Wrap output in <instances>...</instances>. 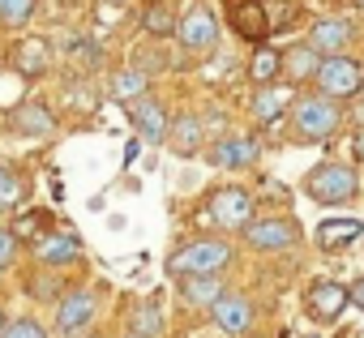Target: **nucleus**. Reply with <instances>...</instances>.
<instances>
[{
  "instance_id": "f257e3e1",
  "label": "nucleus",
  "mask_w": 364,
  "mask_h": 338,
  "mask_svg": "<svg viewBox=\"0 0 364 338\" xmlns=\"http://www.w3.org/2000/svg\"><path fill=\"white\" fill-rule=\"evenodd\" d=\"M355 189H360V176L347 163H317L304 176V193L321 206H343V202L355 197Z\"/></svg>"
},
{
  "instance_id": "f03ea898",
  "label": "nucleus",
  "mask_w": 364,
  "mask_h": 338,
  "mask_svg": "<svg viewBox=\"0 0 364 338\" xmlns=\"http://www.w3.org/2000/svg\"><path fill=\"white\" fill-rule=\"evenodd\" d=\"M232 266V244L228 240H193L180 253L167 257V274L185 278V274H219Z\"/></svg>"
},
{
  "instance_id": "7ed1b4c3",
  "label": "nucleus",
  "mask_w": 364,
  "mask_h": 338,
  "mask_svg": "<svg viewBox=\"0 0 364 338\" xmlns=\"http://www.w3.org/2000/svg\"><path fill=\"white\" fill-rule=\"evenodd\" d=\"M338 124H343V116H338L334 99H326V94L296 99V107H291V129L300 141H326Z\"/></svg>"
},
{
  "instance_id": "20e7f679",
  "label": "nucleus",
  "mask_w": 364,
  "mask_h": 338,
  "mask_svg": "<svg viewBox=\"0 0 364 338\" xmlns=\"http://www.w3.org/2000/svg\"><path fill=\"white\" fill-rule=\"evenodd\" d=\"M317 86H321V94L326 99H351V94H360L364 90V65L360 60H351L347 52H334V56H321V65H317Z\"/></svg>"
},
{
  "instance_id": "39448f33",
  "label": "nucleus",
  "mask_w": 364,
  "mask_h": 338,
  "mask_svg": "<svg viewBox=\"0 0 364 338\" xmlns=\"http://www.w3.org/2000/svg\"><path fill=\"white\" fill-rule=\"evenodd\" d=\"M95 317H99V295L90 287H73L56 300V329L65 338H82L95 325Z\"/></svg>"
},
{
  "instance_id": "423d86ee",
  "label": "nucleus",
  "mask_w": 364,
  "mask_h": 338,
  "mask_svg": "<svg viewBox=\"0 0 364 338\" xmlns=\"http://www.w3.org/2000/svg\"><path fill=\"white\" fill-rule=\"evenodd\" d=\"M176 39L185 52H210L219 43V22L206 5H193L185 18H176Z\"/></svg>"
},
{
  "instance_id": "0eeeda50",
  "label": "nucleus",
  "mask_w": 364,
  "mask_h": 338,
  "mask_svg": "<svg viewBox=\"0 0 364 338\" xmlns=\"http://www.w3.org/2000/svg\"><path fill=\"white\" fill-rule=\"evenodd\" d=\"M240 231L253 253H287L296 244V223L287 219H249Z\"/></svg>"
},
{
  "instance_id": "6e6552de",
  "label": "nucleus",
  "mask_w": 364,
  "mask_h": 338,
  "mask_svg": "<svg viewBox=\"0 0 364 338\" xmlns=\"http://www.w3.org/2000/svg\"><path fill=\"white\" fill-rule=\"evenodd\" d=\"M228 22H232V31H236L245 43H253V48H262L266 35H270V13H266L262 0H228Z\"/></svg>"
},
{
  "instance_id": "1a4fd4ad",
  "label": "nucleus",
  "mask_w": 364,
  "mask_h": 338,
  "mask_svg": "<svg viewBox=\"0 0 364 338\" xmlns=\"http://www.w3.org/2000/svg\"><path fill=\"white\" fill-rule=\"evenodd\" d=\"M129 116H133V124H137V137L146 141V146H163V137H167V107L154 99V94H137V99H129Z\"/></svg>"
},
{
  "instance_id": "9d476101",
  "label": "nucleus",
  "mask_w": 364,
  "mask_h": 338,
  "mask_svg": "<svg viewBox=\"0 0 364 338\" xmlns=\"http://www.w3.org/2000/svg\"><path fill=\"white\" fill-rule=\"evenodd\" d=\"M210 219L219 223V227H228V231H240L249 219H253V197L245 193V189H219L215 197H210Z\"/></svg>"
},
{
  "instance_id": "9b49d317",
  "label": "nucleus",
  "mask_w": 364,
  "mask_h": 338,
  "mask_svg": "<svg viewBox=\"0 0 364 338\" xmlns=\"http://www.w3.org/2000/svg\"><path fill=\"white\" fill-rule=\"evenodd\" d=\"M210 317H215V325L223 334H249V325H253V300L236 295V291H223L210 304Z\"/></svg>"
},
{
  "instance_id": "f8f14e48",
  "label": "nucleus",
  "mask_w": 364,
  "mask_h": 338,
  "mask_svg": "<svg viewBox=\"0 0 364 338\" xmlns=\"http://www.w3.org/2000/svg\"><path fill=\"white\" fill-rule=\"evenodd\" d=\"M304 308H309V317L313 321H321V325H330L343 308H347V287L343 283H330V278H321V283H313L309 287V295H304Z\"/></svg>"
},
{
  "instance_id": "ddd939ff",
  "label": "nucleus",
  "mask_w": 364,
  "mask_h": 338,
  "mask_svg": "<svg viewBox=\"0 0 364 338\" xmlns=\"http://www.w3.org/2000/svg\"><path fill=\"white\" fill-rule=\"evenodd\" d=\"M14 129H18L22 137H31V141H43V137H52V133H56V116H52V107H48V103L26 99V103H18V107H14Z\"/></svg>"
},
{
  "instance_id": "4468645a",
  "label": "nucleus",
  "mask_w": 364,
  "mask_h": 338,
  "mask_svg": "<svg viewBox=\"0 0 364 338\" xmlns=\"http://www.w3.org/2000/svg\"><path fill=\"white\" fill-rule=\"evenodd\" d=\"M163 141L171 146V154L193 158V154L206 146V124H202L198 116H176V120H167V137H163Z\"/></svg>"
},
{
  "instance_id": "2eb2a0df",
  "label": "nucleus",
  "mask_w": 364,
  "mask_h": 338,
  "mask_svg": "<svg viewBox=\"0 0 364 338\" xmlns=\"http://www.w3.org/2000/svg\"><path fill=\"white\" fill-rule=\"evenodd\" d=\"M351 39H355V31H351V22H343V18H321V22H313V31H309V48H313L317 56L347 52Z\"/></svg>"
},
{
  "instance_id": "dca6fc26",
  "label": "nucleus",
  "mask_w": 364,
  "mask_h": 338,
  "mask_svg": "<svg viewBox=\"0 0 364 338\" xmlns=\"http://www.w3.org/2000/svg\"><path fill=\"white\" fill-rule=\"evenodd\" d=\"M35 257H39V266H69L82 257V240L73 231H48L35 240Z\"/></svg>"
},
{
  "instance_id": "f3484780",
  "label": "nucleus",
  "mask_w": 364,
  "mask_h": 338,
  "mask_svg": "<svg viewBox=\"0 0 364 338\" xmlns=\"http://www.w3.org/2000/svg\"><path fill=\"white\" fill-rule=\"evenodd\" d=\"M364 231V223H355V219H326V223H317V249H326V253H338V249H347L355 236Z\"/></svg>"
},
{
  "instance_id": "a211bd4d",
  "label": "nucleus",
  "mask_w": 364,
  "mask_h": 338,
  "mask_svg": "<svg viewBox=\"0 0 364 338\" xmlns=\"http://www.w3.org/2000/svg\"><path fill=\"white\" fill-rule=\"evenodd\" d=\"M180 295H185L193 308H210L223 295V278L219 274H185L180 278Z\"/></svg>"
},
{
  "instance_id": "6ab92c4d",
  "label": "nucleus",
  "mask_w": 364,
  "mask_h": 338,
  "mask_svg": "<svg viewBox=\"0 0 364 338\" xmlns=\"http://www.w3.org/2000/svg\"><path fill=\"white\" fill-rule=\"evenodd\" d=\"M287 103H296V99H291V90H287V86L266 82V86H257V94H253V116H257L262 124H270V120H279V116L287 111Z\"/></svg>"
},
{
  "instance_id": "aec40b11",
  "label": "nucleus",
  "mask_w": 364,
  "mask_h": 338,
  "mask_svg": "<svg viewBox=\"0 0 364 338\" xmlns=\"http://www.w3.org/2000/svg\"><path fill=\"white\" fill-rule=\"evenodd\" d=\"M210 158L219 167H249V163H257V141L253 137H223V141H215Z\"/></svg>"
},
{
  "instance_id": "412c9836",
  "label": "nucleus",
  "mask_w": 364,
  "mask_h": 338,
  "mask_svg": "<svg viewBox=\"0 0 364 338\" xmlns=\"http://www.w3.org/2000/svg\"><path fill=\"white\" fill-rule=\"evenodd\" d=\"M279 60H283V77H287V82H309V77L317 73V65H321V56H317L309 43H296V48L279 52Z\"/></svg>"
},
{
  "instance_id": "4be33fe9",
  "label": "nucleus",
  "mask_w": 364,
  "mask_h": 338,
  "mask_svg": "<svg viewBox=\"0 0 364 338\" xmlns=\"http://www.w3.org/2000/svg\"><path fill=\"white\" fill-rule=\"evenodd\" d=\"M26 197H31V185L14 172V167L0 163V214H9V210H26Z\"/></svg>"
},
{
  "instance_id": "5701e85b",
  "label": "nucleus",
  "mask_w": 364,
  "mask_h": 338,
  "mask_svg": "<svg viewBox=\"0 0 364 338\" xmlns=\"http://www.w3.org/2000/svg\"><path fill=\"white\" fill-rule=\"evenodd\" d=\"M141 31H146V35H154V39L176 35V18H171V9L163 5V0H154V5H146V9H141Z\"/></svg>"
},
{
  "instance_id": "b1692460",
  "label": "nucleus",
  "mask_w": 364,
  "mask_h": 338,
  "mask_svg": "<svg viewBox=\"0 0 364 338\" xmlns=\"http://www.w3.org/2000/svg\"><path fill=\"white\" fill-rule=\"evenodd\" d=\"M279 73H283V60H279V52L262 43V48L253 52V60H249V77H253L257 86H266V82H274Z\"/></svg>"
},
{
  "instance_id": "393cba45",
  "label": "nucleus",
  "mask_w": 364,
  "mask_h": 338,
  "mask_svg": "<svg viewBox=\"0 0 364 338\" xmlns=\"http://www.w3.org/2000/svg\"><path fill=\"white\" fill-rule=\"evenodd\" d=\"M146 86H150V77H146V69H120V73L112 77V94H116L120 103H129V99H137V94H146Z\"/></svg>"
},
{
  "instance_id": "a878e982",
  "label": "nucleus",
  "mask_w": 364,
  "mask_h": 338,
  "mask_svg": "<svg viewBox=\"0 0 364 338\" xmlns=\"http://www.w3.org/2000/svg\"><path fill=\"white\" fill-rule=\"evenodd\" d=\"M31 18H35V0H0V26L18 31V26H26Z\"/></svg>"
},
{
  "instance_id": "bb28decb",
  "label": "nucleus",
  "mask_w": 364,
  "mask_h": 338,
  "mask_svg": "<svg viewBox=\"0 0 364 338\" xmlns=\"http://www.w3.org/2000/svg\"><path fill=\"white\" fill-rule=\"evenodd\" d=\"M133 334H141V338H159V334H163L159 304H137V312H133Z\"/></svg>"
},
{
  "instance_id": "cd10ccee",
  "label": "nucleus",
  "mask_w": 364,
  "mask_h": 338,
  "mask_svg": "<svg viewBox=\"0 0 364 338\" xmlns=\"http://www.w3.org/2000/svg\"><path fill=\"white\" fill-rule=\"evenodd\" d=\"M0 338H48V329H43L35 317H18V321H5V325H0Z\"/></svg>"
},
{
  "instance_id": "c85d7f7f",
  "label": "nucleus",
  "mask_w": 364,
  "mask_h": 338,
  "mask_svg": "<svg viewBox=\"0 0 364 338\" xmlns=\"http://www.w3.org/2000/svg\"><path fill=\"white\" fill-rule=\"evenodd\" d=\"M14 261H18V231L0 227V270H9Z\"/></svg>"
},
{
  "instance_id": "c756f323",
  "label": "nucleus",
  "mask_w": 364,
  "mask_h": 338,
  "mask_svg": "<svg viewBox=\"0 0 364 338\" xmlns=\"http://www.w3.org/2000/svg\"><path fill=\"white\" fill-rule=\"evenodd\" d=\"M347 304H355V308H364V278L347 287Z\"/></svg>"
},
{
  "instance_id": "7c9ffc66",
  "label": "nucleus",
  "mask_w": 364,
  "mask_h": 338,
  "mask_svg": "<svg viewBox=\"0 0 364 338\" xmlns=\"http://www.w3.org/2000/svg\"><path fill=\"white\" fill-rule=\"evenodd\" d=\"M351 154H355V163H364V129H355V137H351Z\"/></svg>"
},
{
  "instance_id": "2f4dec72",
  "label": "nucleus",
  "mask_w": 364,
  "mask_h": 338,
  "mask_svg": "<svg viewBox=\"0 0 364 338\" xmlns=\"http://www.w3.org/2000/svg\"><path fill=\"white\" fill-rule=\"evenodd\" d=\"M5 321H9V317H5V308H0V325H5Z\"/></svg>"
},
{
  "instance_id": "473e14b6",
  "label": "nucleus",
  "mask_w": 364,
  "mask_h": 338,
  "mask_svg": "<svg viewBox=\"0 0 364 338\" xmlns=\"http://www.w3.org/2000/svg\"><path fill=\"white\" fill-rule=\"evenodd\" d=\"M65 5H82V0H65Z\"/></svg>"
},
{
  "instance_id": "72a5a7b5",
  "label": "nucleus",
  "mask_w": 364,
  "mask_h": 338,
  "mask_svg": "<svg viewBox=\"0 0 364 338\" xmlns=\"http://www.w3.org/2000/svg\"><path fill=\"white\" fill-rule=\"evenodd\" d=\"M90 338H103V334H90Z\"/></svg>"
},
{
  "instance_id": "f704fd0d",
  "label": "nucleus",
  "mask_w": 364,
  "mask_h": 338,
  "mask_svg": "<svg viewBox=\"0 0 364 338\" xmlns=\"http://www.w3.org/2000/svg\"><path fill=\"white\" fill-rule=\"evenodd\" d=\"M129 338H141V334H129Z\"/></svg>"
},
{
  "instance_id": "c9c22d12",
  "label": "nucleus",
  "mask_w": 364,
  "mask_h": 338,
  "mask_svg": "<svg viewBox=\"0 0 364 338\" xmlns=\"http://www.w3.org/2000/svg\"><path fill=\"white\" fill-rule=\"evenodd\" d=\"M360 9H364V0H360Z\"/></svg>"
}]
</instances>
